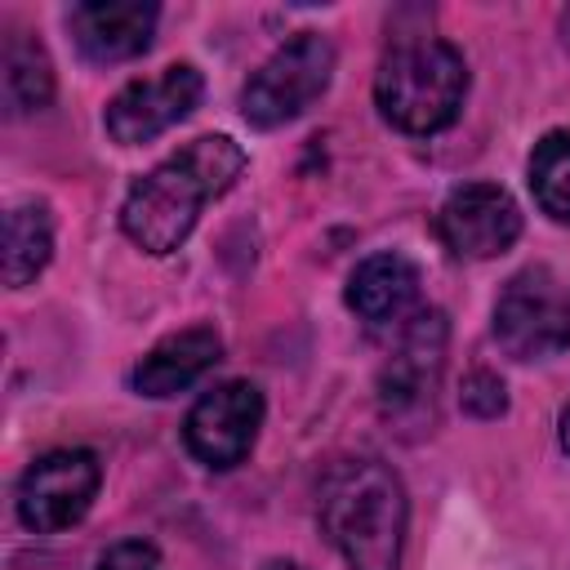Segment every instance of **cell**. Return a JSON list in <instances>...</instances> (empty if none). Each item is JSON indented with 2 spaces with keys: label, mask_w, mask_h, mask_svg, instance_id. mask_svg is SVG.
Returning a JSON list of instances; mask_svg holds the SVG:
<instances>
[{
  "label": "cell",
  "mask_w": 570,
  "mask_h": 570,
  "mask_svg": "<svg viewBox=\"0 0 570 570\" xmlns=\"http://www.w3.org/2000/svg\"><path fill=\"white\" fill-rule=\"evenodd\" d=\"M240 174L245 147L232 142L227 134H200L125 191L120 227L142 254H174L191 236L200 209L232 191Z\"/></svg>",
  "instance_id": "1"
},
{
  "label": "cell",
  "mask_w": 570,
  "mask_h": 570,
  "mask_svg": "<svg viewBox=\"0 0 570 570\" xmlns=\"http://www.w3.org/2000/svg\"><path fill=\"white\" fill-rule=\"evenodd\" d=\"M316 512L347 570H401L410 503L401 476L383 459L356 454L330 463L321 476Z\"/></svg>",
  "instance_id": "2"
},
{
  "label": "cell",
  "mask_w": 570,
  "mask_h": 570,
  "mask_svg": "<svg viewBox=\"0 0 570 570\" xmlns=\"http://www.w3.org/2000/svg\"><path fill=\"white\" fill-rule=\"evenodd\" d=\"M468 98V62L441 36H401L379 71H374V102L379 116L401 134H441L459 120Z\"/></svg>",
  "instance_id": "3"
},
{
  "label": "cell",
  "mask_w": 570,
  "mask_h": 570,
  "mask_svg": "<svg viewBox=\"0 0 570 570\" xmlns=\"http://www.w3.org/2000/svg\"><path fill=\"white\" fill-rule=\"evenodd\" d=\"M334 45L321 31L289 36L240 89V116L254 129H276L294 116H303L334 80Z\"/></svg>",
  "instance_id": "4"
},
{
  "label": "cell",
  "mask_w": 570,
  "mask_h": 570,
  "mask_svg": "<svg viewBox=\"0 0 570 570\" xmlns=\"http://www.w3.org/2000/svg\"><path fill=\"white\" fill-rule=\"evenodd\" d=\"M494 338L517 361H548L570 347V281L552 267L517 272L494 298Z\"/></svg>",
  "instance_id": "5"
},
{
  "label": "cell",
  "mask_w": 570,
  "mask_h": 570,
  "mask_svg": "<svg viewBox=\"0 0 570 570\" xmlns=\"http://www.w3.org/2000/svg\"><path fill=\"white\" fill-rule=\"evenodd\" d=\"M445 338H450V325H445L441 307H423L396 330L392 356L379 374L383 419H392L401 428H419L432 419L441 370H445Z\"/></svg>",
  "instance_id": "6"
},
{
  "label": "cell",
  "mask_w": 570,
  "mask_h": 570,
  "mask_svg": "<svg viewBox=\"0 0 570 570\" xmlns=\"http://www.w3.org/2000/svg\"><path fill=\"white\" fill-rule=\"evenodd\" d=\"M102 463L94 450H49L18 481V521L36 534L71 530L98 499Z\"/></svg>",
  "instance_id": "7"
},
{
  "label": "cell",
  "mask_w": 570,
  "mask_h": 570,
  "mask_svg": "<svg viewBox=\"0 0 570 570\" xmlns=\"http://www.w3.org/2000/svg\"><path fill=\"white\" fill-rule=\"evenodd\" d=\"M263 428V392L249 379H227L200 392L183 419V445L196 463L227 472L249 459Z\"/></svg>",
  "instance_id": "8"
},
{
  "label": "cell",
  "mask_w": 570,
  "mask_h": 570,
  "mask_svg": "<svg viewBox=\"0 0 570 570\" xmlns=\"http://www.w3.org/2000/svg\"><path fill=\"white\" fill-rule=\"evenodd\" d=\"M205 80L191 62H169L156 76L129 80L111 102H107V134L120 147H142L151 138H160L165 129H174L178 120H187L200 107Z\"/></svg>",
  "instance_id": "9"
},
{
  "label": "cell",
  "mask_w": 570,
  "mask_h": 570,
  "mask_svg": "<svg viewBox=\"0 0 570 570\" xmlns=\"http://www.w3.org/2000/svg\"><path fill=\"white\" fill-rule=\"evenodd\" d=\"M436 236L459 258H499L521 236V209L499 183H463L445 196Z\"/></svg>",
  "instance_id": "10"
},
{
  "label": "cell",
  "mask_w": 570,
  "mask_h": 570,
  "mask_svg": "<svg viewBox=\"0 0 570 570\" xmlns=\"http://www.w3.org/2000/svg\"><path fill=\"white\" fill-rule=\"evenodd\" d=\"M160 9L151 0H80L67 9L76 49L89 62H129L156 36Z\"/></svg>",
  "instance_id": "11"
},
{
  "label": "cell",
  "mask_w": 570,
  "mask_h": 570,
  "mask_svg": "<svg viewBox=\"0 0 570 570\" xmlns=\"http://www.w3.org/2000/svg\"><path fill=\"white\" fill-rule=\"evenodd\" d=\"M347 307L370 330H401L414 312H423V276L396 249L370 254L347 276Z\"/></svg>",
  "instance_id": "12"
},
{
  "label": "cell",
  "mask_w": 570,
  "mask_h": 570,
  "mask_svg": "<svg viewBox=\"0 0 570 570\" xmlns=\"http://www.w3.org/2000/svg\"><path fill=\"white\" fill-rule=\"evenodd\" d=\"M218 361H223V338H218V330H214V325H187V330L165 334V338L134 365L129 383H134V392L165 401V396H178V392H187L191 383H200Z\"/></svg>",
  "instance_id": "13"
},
{
  "label": "cell",
  "mask_w": 570,
  "mask_h": 570,
  "mask_svg": "<svg viewBox=\"0 0 570 570\" xmlns=\"http://www.w3.org/2000/svg\"><path fill=\"white\" fill-rule=\"evenodd\" d=\"M0 94L9 116H31L53 98V62L31 31H9L0 53Z\"/></svg>",
  "instance_id": "14"
},
{
  "label": "cell",
  "mask_w": 570,
  "mask_h": 570,
  "mask_svg": "<svg viewBox=\"0 0 570 570\" xmlns=\"http://www.w3.org/2000/svg\"><path fill=\"white\" fill-rule=\"evenodd\" d=\"M53 254V218L40 200H22L4 214V285H31Z\"/></svg>",
  "instance_id": "15"
},
{
  "label": "cell",
  "mask_w": 570,
  "mask_h": 570,
  "mask_svg": "<svg viewBox=\"0 0 570 570\" xmlns=\"http://www.w3.org/2000/svg\"><path fill=\"white\" fill-rule=\"evenodd\" d=\"M530 191L539 200V209L570 227V134L566 129H552L534 142L530 151Z\"/></svg>",
  "instance_id": "16"
},
{
  "label": "cell",
  "mask_w": 570,
  "mask_h": 570,
  "mask_svg": "<svg viewBox=\"0 0 570 570\" xmlns=\"http://www.w3.org/2000/svg\"><path fill=\"white\" fill-rule=\"evenodd\" d=\"M459 405H463V414H472V419H499V414L508 410L503 379H499V374H490V370H472V374L463 379Z\"/></svg>",
  "instance_id": "17"
},
{
  "label": "cell",
  "mask_w": 570,
  "mask_h": 570,
  "mask_svg": "<svg viewBox=\"0 0 570 570\" xmlns=\"http://www.w3.org/2000/svg\"><path fill=\"white\" fill-rule=\"evenodd\" d=\"M94 570H165V561H160L156 543H147V539H120V543H111L98 557Z\"/></svg>",
  "instance_id": "18"
},
{
  "label": "cell",
  "mask_w": 570,
  "mask_h": 570,
  "mask_svg": "<svg viewBox=\"0 0 570 570\" xmlns=\"http://www.w3.org/2000/svg\"><path fill=\"white\" fill-rule=\"evenodd\" d=\"M557 436H561V450L570 454V405H561V414H557Z\"/></svg>",
  "instance_id": "19"
},
{
  "label": "cell",
  "mask_w": 570,
  "mask_h": 570,
  "mask_svg": "<svg viewBox=\"0 0 570 570\" xmlns=\"http://www.w3.org/2000/svg\"><path fill=\"white\" fill-rule=\"evenodd\" d=\"M267 570H307V566H298V561H272Z\"/></svg>",
  "instance_id": "20"
},
{
  "label": "cell",
  "mask_w": 570,
  "mask_h": 570,
  "mask_svg": "<svg viewBox=\"0 0 570 570\" xmlns=\"http://www.w3.org/2000/svg\"><path fill=\"white\" fill-rule=\"evenodd\" d=\"M561 36H566V49H570V9L561 13Z\"/></svg>",
  "instance_id": "21"
}]
</instances>
